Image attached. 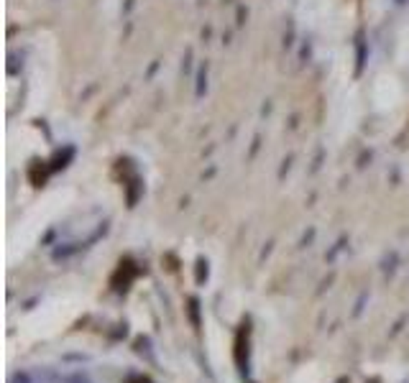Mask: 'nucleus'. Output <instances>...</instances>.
Masks as SVG:
<instances>
[{
    "label": "nucleus",
    "instance_id": "nucleus-1",
    "mask_svg": "<svg viewBox=\"0 0 409 383\" xmlns=\"http://www.w3.org/2000/svg\"><path fill=\"white\" fill-rule=\"evenodd\" d=\"M65 383H90V378H87L85 373H74V376H69Z\"/></svg>",
    "mask_w": 409,
    "mask_h": 383
},
{
    "label": "nucleus",
    "instance_id": "nucleus-2",
    "mask_svg": "<svg viewBox=\"0 0 409 383\" xmlns=\"http://www.w3.org/2000/svg\"><path fill=\"white\" fill-rule=\"evenodd\" d=\"M11 383H29V376H26V373H15Z\"/></svg>",
    "mask_w": 409,
    "mask_h": 383
}]
</instances>
